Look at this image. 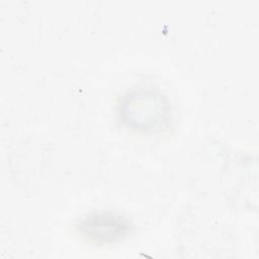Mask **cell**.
<instances>
[{"instance_id":"obj_2","label":"cell","mask_w":259,"mask_h":259,"mask_svg":"<svg viewBox=\"0 0 259 259\" xmlns=\"http://www.w3.org/2000/svg\"><path fill=\"white\" fill-rule=\"evenodd\" d=\"M131 229L126 219L112 211L90 213L78 225L79 232L86 239L99 245L112 244L120 240L130 233Z\"/></svg>"},{"instance_id":"obj_1","label":"cell","mask_w":259,"mask_h":259,"mask_svg":"<svg viewBox=\"0 0 259 259\" xmlns=\"http://www.w3.org/2000/svg\"><path fill=\"white\" fill-rule=\"evenodd\" d=\"M169 103L158 90L138 88L127 92L120 100L118 113L128 127L142 132L159 128L167 120Z\"/></svg>"}]
</instances>
